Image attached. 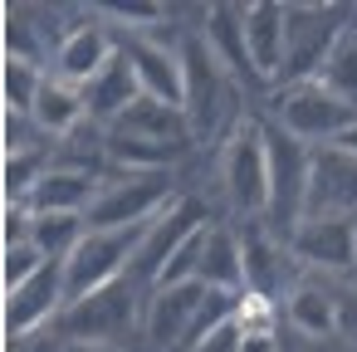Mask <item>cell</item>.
<instances>
[{
  "instance_id": "9a60e30c",
  "label": "cell",
  "mask_w": 357,
  "mask_h": 352,
  "mask_svg": "<svg viewBox=\"0 0 357 352\" xmlns=\"http://www.w3.org/2000/svg\"><path fill=\"white\" fill-rule=\"evenodd\" d=\"M201 45L225 74L255 79L250 69V45H245V6H206L201 10Z\"/></svg>"
},
{
  "instance_id": "f546056e",
  "label": "cell",
  "mask_w": 357,
  "mask_h": 352,
  "mask_svg": "<svg viewBox=\"0 0 357 352\" xmlns=\"http://www.w3.org/2000/svg\"><path fill=\"white\" fill-rule=\"evenodd\" d=\"M6 59H20V64H40L45 59V35H40V25H30L25 6L6 10Z\"/></svg>"
},
{
  "instance_id": "d590c367",
  "label": "cell",
  "mask_w": 357,
  "mask_h": 352,
  "mask_svg": "<svg viewBox=\"0 0 357 352\" xmlns=\"http://www.w3.org/2000/svg\"><path fill=\"white\" fill-rule=\"evenodd\" d=\"M64 352H123L113 342H64Z\"/></svg>"
},
{
  "instance_id": "52a82bcc",
  "label": "cell",
  "mask_w": 357,
  "mask_h": 352,
  "mask_svg": "<svg viewBox=\"0 0 357 352\" xmlns=\"http://www.w3.org/2000/svg\"><path fill=\"white\" fill-rule=\"evenodd\" d=\"M211 220H206V206L201 201H191V196H181L167 215H157L152 225H147V235H142V245H137V259H132V284H162V274L172 269V259L191 245V235H201Z\"/></svg>"
},
{
  "instance_id": "ffe728a7",
  "label": "cell",
  "mask_w": 357,
  "mask_h": 352,
  "mask_svg": "<svg viewBox=\"0 0 357 352\" xmlns=\"http://www.w3.org/2000/svg\"><path fill=\"white\" fill-rule=\"evenodd\" d=\"M196 284L220 289V293H240V298L250 293V289H245V245H240L230 230L211 225V240H206V254H201Z\"/></svg>"
},
{
  "instance_id": "8992f818",
  "label": "cell",
  "mask_w": 357,
  "mask_h": 352,
  "mask_svg": "<svg viewBox=\"0 0 357 352\" xmlns=\"http://www.w3.org/2000/svg\"><path fill=\"white\" fill-rule=\"evenodd\" d=\"M225 196L240 215H269V132L245 123L225 147Z\"/></svg>"
},
{
  "instance_id": "d4e9b609",
  "label": "cell",
  "mask_w": 357,
  "mask_h": 352,
  "mask_svg": "<svg viewBox=\"0 0 357 352\" xmlns=\"http://www.w3.org/2000/svg\"><path fill=\"white\" fill-rule=\"evenodd\" d=\"M289 323H294L303 337H328V332H337V303H333V289L298 284V289L289 293Z\"/></svg>"
},
{
  "instance_id": "4fadbf2b",
  "label": "cell",
  "mask_w": 357,
  "mask_h": 352,
  "mask_svg": "<svg viewBox=\"0 0 357 352\" xmlns=\"http://www.w3.org/2000/svg\"><path fill=\"white\" fill-rule=\"evenodd\" d=\"M289 254L323 274H352L357 269V220H303L289 235Z\"/></svg>"
},
{
  "instance_id": "e0dca14e",
  "label": "cell",
  "mask_w": 357,
  "mask_h": 352,
  "mask_svg": "<svg viewBox=\"0 0 357 352\" xmlns=\"http://www.w3.org/2000/svg\"><path fill=\"white\" fill-rule=\"evenodd\" d=\"M84 103H89V118H93V123H108V128H113L128 108L142 103V79H137L132 59L123 54V45H118V54L108 59V69L84 89Z\"/></svg>"
},
{
  "instance_id": "7402d4cb",
  "label": "cell",
  "mask_w": 357,
  "mask_h": 352,
  "mask_svg": "<svg viewBox=\"0 0 357 352\" xmlns=\"http://www.w3.org/2000/svg\"><path fill=\"white\" fill-rule=\"evenodd\" d=\"M245 245V289L255 293V298H274L279 289H298V284H289V250H279L269 235H245L240 240Z\"/></svg>"
},
{
  "instance_id": "9c48e42d",
  "label": "cell",
  "mask_w": 357,
  "mask_h": 352,
  "mask_svg": "<svg viewBox=\"0 0 357 352\" xmlns=\"http://www.w3.org/2000/svg\"><path fill=\"white\" fill-rule=\"evenodd\" d=\"M308 176H313V152L308 142L289 137L284 128L269 132V215L294 235L308 211Z\"/></svg>"
},
{
  "instance_id": "d6986e66",
  "label": "cell",
  "mask_w": 357,
  "mask_h": 352,
  "mask_svg": "<svg viewBox=\"0 0 357 352\" xmlns=\"http://www.w3.org/2000/svg\"><path fill=\"white\" fill-rule=\"evenodd\" d=\"M181 64H186V118H191V128H215V113H220V98H225V89H220V79H215V59H211V49L191 35L186 45H181Z\"/></svg>"
},
{
  "instance_id": "8fae6325",
  "label": "cell",
  "mask_w": 357,
  "mask_h": 352,
  "mask_svg": "<svg viewBox=\"0 0 357 352\" xmlns=\"http://www.w3.org/2000/svg\"><path fill=\"white\" fill-rule=\"evenodd\" d=\"M64 308H69V293H64V264H50V269L35 274L25 289L6 293V342H25V337L45 332L50 323H59Z\"/></svg>"
},
{
  "instance_id": "7c38bea8",
  "label": "cell",
  "mask_w": 357,
  "mask_h": 352,
  "mask_svg": "<svg viewBox=\"0 0 357 352\" xmlns=\"http://www.w3.org/2000/svg\"><path fill=\"white\" fill-rule=\"evenodd\" d=\"M123 54L132 59V69L142 79V98H157V103L186 113V64H181V49L162 45V35H128Z\"/></svg>"
},
{
  "instance_id": "d6a6232c",
  "label": "cell",
  "mask_w": 357,
  "mask_h": 352,
  "mask_svg": "<svg viewBox=\"0 0 357 352\" xmlns=\"http://www.w3.org/2000/svg\"><path fill=\"white\" fill-rule=\"evenodd\" d=\"M333 303H337V332L357 342V284L333 289Z\"/></svg>"
},
{
  "instance_id": "74e56055",
  "label": "cell",
  "mask_w": 357,
  "mask_h": 352,
  "mask_svg": "<svg viewBox=\"0 0 357 352\" xmlns=\"http://www.w3.org/2000/svg\"><path fill=\"white\" fill-rule=\"evenodd\" d=\"M347 279H352V284H357V269H352V274H347Z\"/></svg>"
},
{
  "instance_id": "484cf974",
  "label": "cell",
  "mask_w": 357,
  "mask_h": 352,
  "mask_svg": "<svg viewBox=\"0 0 357 352\" xmlns=\"http://www.w3.org/2000/svg\"><path fill=\"white\" fill-rule=\"evenodd\" d=\"M89 235V220L84 215H35V230H30V245L50 259V264H64Z\"/></svg>"
},
{
  "instance_id": "1f68e13d",
  "label": "cell",
  "mask_w": 357,
  "mask_h": 352,
  "mask_svg": "<svg viewBox=\"0 0 357 352\" xmlns=\"http://www.w3.org/2000/svg\"><path fill=\"white\" fill-rule=\"evenodd\" d=\"M240 347H245V323H240V313H235L230 323H220L211 337L196 342V352H240Z\"/></svg>"
},
{
  "instance_id": "e575fe53",
  "label": "cell",
  "mask_w": 357,
  "mask_h": 352,
  "mask_svg": "<svg viewBox=\"0 0 357 352\" xmlns=\"http://www.w3.org/2000/svg\"><path fill=\"white\" fill-rule=\"evenodd\" d=\"M240 352H279V342H274V332H245Z\"/></svg>"
},
{
  "instance_id": "836d02e7",
  "label": "cell",
  "mask_w": 357,
  "mask_h": 352,
  "mask_svg": "<svg viewBox=\"0 0 357 352\" xmlns=\"http://www.w3.org/2000/svg\"><path fill=\"white\" fill-rule=\"evenodd\" d=\"M10 352H64V337H25L10 342Z\"/></svg>"
},
{
  "instance_id": "2e32d148",
  "label": "cell",
  "mask_w": 357,
  "mask_h": 352,
  "mask_svg": "<svg viewBox=\"0 0 357 352\" xmlns=\"http://www.w3.org/2000/svg\"><path fill=\"white\" fill-rule=\"evenodd\" d=\"M113 54H118V40H113L103 25H84V30H74V35L54 49V79H64V84H74V89H89V84L108 69Z\"/></svg>"
},
{
  "instance_id": "7a4b0ae2",
  "label": "cell",
  "mask_w": 357,
  "mask_h": 352,
  "mask_svg": "<svg viewBox=\"0 0 357 352\" xmlns=\"http://www.w3.org/2000/svg\"><path fill=\"white\" fill-rule=\"evenodd\" d=\"M137 323H147L137 284L118 279V284H108V289H98V293H89L79 303H69L54 328H59L64 342H113V347H123V337H132Z\"/></svg>"
},
{
  "instance_id": "4316f807",
  "label": "cell",
  "mask_w": 357,
  "mask_h": 352,
  "mask_svg": "<svg viewBox=\"0 0 357 352\" xmlns=\"http://www.w3.org/2000/svg\"><path fill=\"white\" fill-rule=\"evenodd\" d=\"M45 171H50V152L45 147L6 157V206H30V196L45 181Z\"/></svg>"
},
{
  "instance_id": "30bf717a",
  "label": "cell",
  "mask_w": 357,
  "mask_h": 352,
  "mask_svg": "<svg viewBox=\"0 0 357 352\" xmlns=\"http://www.w3.org/2000/svg\"><path fill=\"white\" fill-rule=\"evenodd\" d=\"M352 215H357V157L342 147H313L303 220H352Z\"/></svg>"
},
{
  "instance_id": "cb8c5ba5",
  "label": "cell",
  "mask_w": 357,
  "mask_h": 352,
  "mask_svg": "<svg viewBox=\"0 0 357 352\" xmlns=\"http://www.w3.org/2000/svg\"><path fill=\"white\" fill-rule=\"evenodd\" d=\"M103 137H108L103 157H108L113 167H123V176H137V171H167V162L176 157V147H157V142L132 137V132H118V128H108Z\"/></svg>"
},
{
  "instance_id": "4dcf8cb0",
  "label": "cell",
  "mask_w": 357,
  "mask_h": 352,
  "mask_svg": "<svg viewBox=\"0 0 357 352\" xmlns=\"http://www.w3.org/2000/svg\"><path fill=\"white\" fill-rule=\"evenodd\" d=\"M50 269V259L35 250V245H10L6 250V259H0V279H6V293H15V289H25L35 274H45Z\"/></svg>"
},
{
  "instance_id": "83f0119b",
  "label": "cell",
  "mask_w": 357,
  "mask_h": 352,
  "mask_svg": "<svg viewBox=\"0 0 357 352\" xmlns=\"http://www.w3.org/2000/svg\"><path fill=\"white\" fill-rule=\"evenodd\" d=\"M0 84H6V113H25V118H35V103H40V93H45V74H40V64L6 59V69H0Z\"/></svg>"
},
{
  "instance_id": "277c9868",
  "label": "cell",
  "mask_w": 357,
  "mask_h": 352,
  "mask_svg": "<svg viewBox=\"0 0 357 352\" xmlns=\"http://www.w3.org/2000/svg\"><path fill=\"white\" fill-rule=\"evenodd\" d=\"M181 196L172 191L167 171H137V176H118L103 181L98 201L89 206V230H132V225H152L157 215H167Z\"/></svg>"
},
{
  "instance_id": "5bb4252c",
  "label": "cell",
  "mask_w": 357,
  "mask_h": 352,
  "mask_svg": "<svg viewBox=\"0 0 357 352\" xmlns=\"http://www.w3.org/2000/svg\"><path fill=\"white\" fill-rule=\"evenodd\" d=\"M245 45H250L255 79L259 84H279L284 79V59H289L284 6H274V0H255V6H245Z\"/></svg>"
},
{
  "instance_id": "f1b7e54d",
  "label": "cell",
  "mask_w": 357,
  "mask_h": 352,
  "mask_svg": "<svg viewBox=\"0 0 357 352\" xmlns=\"http://www.w3.org/2000/svg\"><path fill=\"white\" fill-rule=\"evenodd\" d=\"M318 84H323L333 98H342L347 108H357V35H347V40L333 49V59H328V69L318 74Z\"/></svg>"
},
{
  "instance_id": "8d00e7d4",
  "label": "cell",
  "mask_w": 357,
  "mask_h": 352,
  "mask_svg": "<svg viewBox=\"0 0 357 352\" xmlns=\"http://www.w3.org/2000/svg\"><path fill=\"white\" fill-rule=\"evenodd\" d=\"M333 147H342V152H352V157H357V123H352V128H347V132H342Z\"/></svg>"
},
{
  "instance_id": "3957f363",
  "label": "cell",
  "mask_w": 357,
  "mask_h": 352,
  "mask_svg": "<svg viewBox=\"0 0 357 352\" xmlns=\"http://www.w3.org/2000/svg\"><path fill=\"white\" fill-rule=\"evenodd\" d=\"M142 235H147V225H132V230H89L84 245L64 259V293H69V303H79L89 293L128 279Z\"/></svg>"
},
{
  "instance_id": "44dd1931",
  "label": "cell",
  "mask_w": 357,
  "mask_h": 352,
  "mask_svg": "<svg viewBox=\"0 0 357 352\" xmlns=\"http://www.w3.org/2000/svg\"><path fill=\"white\" fill-rule=\"evenodd\" d=\"M113 128H118V132H132V137H147V142H157V147H176V152H181V142H186V132H191V118H186L181 108L157 103V98H142V103L128 108Z\"/></svg>"
},
{
  "instance_id": "ac0fdd59",
  "label": "cell",
  "mask_w": 357,
  "mask_h": 352,
  "mask_svg": "<svg viewBox=\"0 0 357 352\" xmlns=\"http://www.w3.org/2000/svg\"><path fill=\"white\" fill-rule=\"evenodd\" d=\"M98 191H103V176L79 171V167H50L30 196V211L35 215H89Z\"/></svg>"
},
{
  "instance_id": "5b68a950",
  "label": "cell",
  "mask_w": 357,
  "mask_h": 352,
  "mask_svg": "<svg viewBox=\"0 0 357 352\" xmlns=\"http://www.w3.org/2000/svg\"><path fill=\"white\" fill-rule=\"evenodd\" d=\"M337 20H342V10H333V6H284V25H289V59H284V79H279L284 89L318 84L333 49L347 40V30Z\"/></svg>"
},
{
  "instance_id": "603a6c76",
  "label": "cell",
  "mask_w": 357,
  "mask_h": 352,
  "mask_svg": "<svg viewBox=\"0 0 357 352\" xmlns=\"http://www.w3.org/2000/svg\"><path fill=\"white\" fill-rule=\"evenodd\" d=\"M84 118H89L84 89H74V84H64V79H45V93H40V103H35L40 132H45V137H69V132L84 128Z\"/></svg>"
},
{
  "instance_id": "6da1fadb",
  "label": "cell",
  "mask_w": 357,
  "mask_h": 352,
  "mask_svg": "<svg viewBox=\"0 0 357 352\" xmlns=\"http://www.w3.org/2000/svg\"><path fill=\"white\" fill-rule=\"evenodd\" d=\"M245 298L235 293H220V289H206L196 279L186 284H162L152 289L147 298V337L152 347L162 352H196L201 337H211L220 323H230L240 313Z\"/></svg>"
},
{
  "instance_id": "ba28073f",
  "label": "cell",
  "mask_w": 357,
  "mask_h": 352,
  "mask_svg": "<svg viewBox=\"0 0 357 352\" xmlns=\"http://www.w3.org/2000/svg\"><path fill=\"white\" fill-rule=\"evenodd\" d=\"M274 108H279L284 132L298 137V142H313V147H333L357 123V108L333 98L323 84H294V89H284V98Z\"/></svg>"
}]
</instances>
